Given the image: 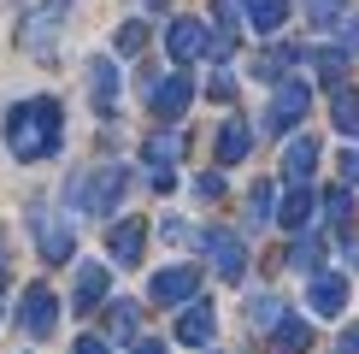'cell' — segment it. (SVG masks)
<instances>
[{"label":"cell","mask_w":359,"mask_h":354,"mask_svg":"<svg viewBox=\"0 0 359 354\" xmlns=\"http://www.w3.org/2000/svg\"><path fill=\"white\" fill-rule=\"evenodd\" d=\"M6 148L12 159L36 166V159H53L65 148V107L53 95H36V100H18L6 112Z\"/></svg>","instance_id":"1"},{"label":"cell","mask_w":359,"mask_h":354,"mask_svg":"<svg viewBox=\"0 0 359 354\" xmlns=\"http://www.w3.org/2000/svg\"><path fill=\"white\" fill-rule=\"evenodd\" d=\"M124 189H130L124 166H95V171H77L65 183V201L77 206V213H88V218H112V206L124 201Z\"/></svg>","instance_id":"2"},{"label":"cell","mask_w":359,"mask_h":354,"mask_svg":"<svg viewBox=\"0 0 359 354\" xmlns=\"http://www.w3.org/2000/svg\"><path fill=\"white\" fill-rule=\"evenodd\" d=\"M183 148H189L183 130H154V136H147L142 166H147V183H154L159 195H165V189H177V159H183Z\"/></svg>","instance_id":"3"},{"label":"cell","mask_w":359,"mask_h":354,"mask_svg":"<svg viewBox=\"0 0 359 354\" xmlns=\"http://www.w3.org/2000/svg\"><path fill=\"white\" fill-rule=\"evenodd\" d=\"M65 12H71V0H41L36 12L18 24V41H24V53H36V59H53V41H59V29H65Z\"/></svg>","instance_id":"4"},{"label":"cell","mask_w":359,"mask_h":354,"mask_svg":"<svg viewBox=\"0 0 359 354\" xmlns=\"http://www.w3.org/2000/svg\"><path fill=\"white\" fill-rule=\"evenodd\" d=\"M29 236H36V248H41V260H48V266H65L71 254H77V230H71L59 213H48V206L29 213Z\"/></svg>","instance_id":"5"},{"label":"cell","mask_w":359,"mask_h":354,"mask_svg":"<svg viewBox=\"0 0 359 354\" xmlns=\"http://www.w3.org/2000/svg\"><path fill=\"white\" fill-rule=\"evenodd\" d=\"M201 248H206V260H212V272L224 277V284H236V277L248 272V248H242V236H236V230H224V225L206 230Z\"/></svg>","instance_id":"6"},{"label":"cell","mask_w":359,"mask_h":354,"mask_svg":"<svg viewBox=\"0 0 359 354\" xmlns=\"http://www.w3.org/2000/svg\"><path fill=\"white\" fill-rule=\"evenodd\" d=\"M189 100H194V83L183 77V71H165V77L147 83V107H154V118H165V124L189 112Z\"/></svg>","instance_id":"7"},{"label":"cell","mask_w":359,"mask_h":354,"mask_svg":"<svg viewBox=\"0 0 359 354\" xmlns=\"http://www.w3.org/2000/svg\"><path fill=\"white\" fill-rule=\"evenodd\" d=\"M53 319H59V295H53L48 284H29L24 301H18V324L41 343V336H53Z\"/></svg>","instance_id":"8"},{"label":"cell","mask_w":359,"mask_h":354,"mask_svg":"<svg viewBox=\"0 0 359 354\" xmlns=\"http://www.w3.org/2000/svg\"><path fill=\"white\" fill-rule=\"evenodd\" d=\"M194 289H201V272H194V266H165V272H154V284H147V295H154L159 307H183V301H194Z\"/></svg>","instance_id":"9"},{"label":"cell","mask_w":359,"mask_h":354,"mask_svg":"<svg viewBox=\"0 0 359 354\" xmlns=\"http://www.w3.org/2000/svg\"><path fill=\"white\" fill-rule=\"evenodd\" d=\"M306 107H312V88H306L301 77L283 83V88H277V100H271V112H265V130H289V124H301Z\"/></svg>","instance_id":"10"},{"label":"cell","mask_w":359,"mask_h":354,"mask_svg":"<svg viewBox=\"0 0 359 354\" xmlns=\"http://www.w3.org/2000/svg\"><path fill=\"white\" fill-rule=\"evenodd\" d=\"M107 248H112V266H142V248H147V218H118L107 230Z\"/></svg>","instance_id":"11"},{"label":"cell","mask_w":359,"mask_h":354,"mask_svg":"<svg viewBox=\"0 0 359 354\" xmlns=\"http://www.w3.org/2000/svg\"><path fill=\"white\" fill-rule=\"evenodd\" d=\"M107 289H112V272L100 260H83L77 266V289H71V307H77V313H95V307L107 301Z\"/></svg>","instance_id":"12"},{"label":"cell","mask_w":359,"mask_h":354,"mask_svg":"<svg viewBox=\"0 0 359 354\" xmlns=\"http://www.w3.org/2000/svg\"><path fill=\"white\" fill-rule=\"evenodd\" d=\"M212 336H218V313H212V301H189V307H183V319H177V343L206 348Z\"/></svg>","instance_id":"13"},{"label":"cell","mask_w":359,"mask_h":354,"mask_svg":"<svg viewBox=\"0 0 359 354\" xmlns=\"http://www.w3.org/2000/svg\"><path fill=\"white\" fill-rule=\"evenodd\" d=\"M165 48H171V59H177V65L201 59V53H206V24H201V18H171V29H165Z\"/></svg>","instance_id":"14"},{"label":"cell","mask_w":359,"mask_h":354,"mask_svg":"<svg viewBox=\"0 0 359 354\" xmlns=\"http://www.w3.org/2000/svg\"><path fill=\"white\" fill-rule=\"evenodd\" d=\"M306 301H312V313L336 319L341 307H348V272H318V277H312V289H306Z\"/></svg>","instance_id":"15"},{"label":"cell","mask_w":359,"mask_h":354,"mask_svg":"<svg viewBox=\"0 0 359 354\" xmlns=\"http://www.w3.org/2000/svg\"><path fill=\"white\" fill-rule=\"evenodd\" d=\"M88 95H95L100 112H118V65H112L107 53L88 59Z\"/></svg>","instance_id":"16"},{"label":"cell","mask_w":359,"mask_h":354,"mask_svg":"<svg viewBox=\"0 0 359 354\" xmlns=\"http://www.w3.org/2000/svg\"><path fill=\"white\" fill-rule=\"evenodd\" d=\"M312 166H318V142H312V136H301V142L283 148V177H289V183H306Z\"/></svg>","instance_id":"17"},{"label":"cell","mask_w":359,"mask_h":354,"mask_svg":"<svg viewBox=\"0 0 359 354\" xmlns=\"http://www.w3.org/2000/svg\"><path fill=\"white\" fill-rule=\"evenodd\" d=\"M248 154H253V130L242 124V118H230V124L218 130V159L236 166V159H248Z\"/></svg>","instance_id":"18"},{"label":"cell","mask_w":359,"mask_h":354,"mask_svg":"<svg viewBox=\"0 0 359 354\" xmlns=\"http://www.w3.org/2000/svg\"><path fill=\"white\" fill-rule=\"evenodd\" d=\"M277 225H283V230H294V236L312 230V189H306V183H294V195L283 201V218H277Z\"/></svg>","instance_id":"19"},{"label":"cell","mask_w":359,"mask_h":354,"mask_svg":"<svg viewBox=\"0 0 359 354\" xmlns=\"http://www.w3.org/2000/svg\"><path fill=\"white\" fill-rule=\"evenodd\" d=\"M330 112H336V124H341V136H353V142H359V88H353V83H341V88H336V100H330Z\"/></svg>","instance_id":"20"},{"label":"cell","mask_w":359,"mask_h":354,"mask_svg":"<svg viewBox=\"0 0 359 354\" xmlns=\"http://www.w3.org/2000/svg\"><path fill=\"white\" fill-rule=\"evenodd\" d=\"M283 18H289V0H248V24H253V36H271Z\"/></svg>","instance_id":"21"},{"label":"cell","mask_w":359,"mask_h":354,"mask_svg":"<svg viewBox=\"0 0 359 354\" xmlns=\"http://www.w3.org/2000/svg\"><path fill=\"white\" fill-rule=\"evenodd\" d=\"M136 319H142L136 301H112V307H107V331H112V343H136Z\"/></svg>","instance_id":"22"},{"label":"cell","mask_w":359,"mask_h":354,"mask_svg":"<svg viewBox=\"0 0 359 354\" xmlns=\"http://www.w3.org/2000/svg\"><path fill=\"white\" fill-rule=\"evenodd\" d=\"M312 348V331L301 319H277V354H306Z\"/></svg>","instance_id":"23"},{"label":"cell","mask_w":359,"mask_h":354,"mask_svg":"<svg viewBox=\"0 0 359 354\" xmlns=\"http://www.w3.org/2000/svg\"><path fill=\"white\" fill-rule=\"evenodd\" d=\"M248 319L259 324V331H271V324L283 319V301H277L271 289H259V295H248Z\"/></svg>","instance_id":"24"},{"label":"cell","mask_w":359,"mask_h":354,"mask_svg":"<svg viewBox=\"0 0 359 354\" xmlns=\"http://www.w3.org/2000/svg\"><path fill=\"white\" fill-rule=\"evenodd\" d=\"M112 48L136 59V53L147 48V24H142V18H124V24H118V36H112Z\"/></svg>","instance_id":"25"},{"label":"cell","mask_w":359,"mask_h":354,"mask_svg":"<svg viewBox=\"0 0 359 354\" xmlns=\"http://www.w3.org/2000/svg\"><path fill=\"white\" fill-rule=\"evenodd\" d=\"M248 225H271V183L265 177L248 189Z\"/></svg>","instance_id":"26"},{"label":"cell","mask_w":359,"mask_h":354,"mask_svg":"<svg viewBox=\"0 0 359 354\" xmlns=\"http://www.w3.org/2000/svg\"><path fill=\"white\" fill-rule=\"evenodd\" d=\"M324 218L348 230V218H353V195H348V189H330V195H324Z\"/></svg>","instance_id":"27"},{"label":"cell","mask_w":359,"mask_h":354,"mask_svg":"<svg viewBox=\"0 0 359 354\" xmlns=\"http://www.w3.org/2000/svg\"><path fill=\"white\" fill-rule=\"evenodd\" d=\"M294 59H301V53H294V48H271V53H265V59H259V65H253V71H259V77L271 83V77H283V71L294 65Z\"/></svg>","instance_id":"28"},{"label":"cell","mask_w":359,"mask_h":354,"mask_svg":"<svg viewBox=\"0 0 359 354\" xmlns=\"http://www.w3.org/2000/svg\"><path fill=\"white\" fill-rule=\"evenodd\" d=\"M341 12H348V0H306V18L312 24H336Z\"/></svg>","instance_id":"29"},{"label":"cell","mask_w":359,"mask_h":354,"mask_svg":"<svg viewBox=\"0 0 359 354\" xmlns=\"http://www.w3.org/2000/svg\"><path fill=\"white\" fill-rule=\"evenodd\" d=\"M289 260H294V272H318V242L301 230V242H294V254H289Z\"/></svg>","instance_id":"30"},{"label":"cell","mask_w":359,"mask_h":354,"mask_svg":"<svg viewBox=\"0 0 359 354\" xmlns=\"http://www.w3.org/2000/svg\"><path fill=\"white\" fill-rule=\"evenodd\" d=\"M218 12V36H236V12H242V0H212Z\"/></svg>","instance_id":"31"},{"label":"cell","mask_w":359,"mask_h":354,"mask_svg":"<svg viewBox=\"0 0 359 354\" xmlns=\"http://www.w3.org/2000/svg\"><path fill=\"white\" fill-rule=\"evenodd\" d=\"M194 195H201V201H218V195H224V177H218V171L194 177Z\"/></svg>","instance_id":"32"},{"label":"cell","mask_w":359,"mask_h":354,"mask_svg":"<svg viewBox=\"0 0 359 354\" xmlns=\"http://www.w3.org/2000/svg\"><path fill=\"white\" fill-rule=\"evenodd\" d=\"M159 236H165V242H194L189 218H165V225H159Z\"/></svg>","instance_id":"33"},{"label":"cell","mask_w":359,"mask_h":354,"mask_svg":"<svg viewBox=\"0 0 359 354\" xmlns=\"http://www.w3.org/2000/svg\"><path fill=\"white\" fill-rule=\"evenodd\" d=\"M206 95H212V100H236V77H230V71H218V77L206 83Z\"/></svg>","instance_id":"34"},{"label":"cell","mask_w":359,"mask_h":354,"mask_svg":"<svg viewBox=\"0 0 359 354\" xmlns=\"http://www.w3.org/2000/svg\"><path fill=\"white\" fill-rule=\"evenodd\" d=\"M312 65H318L324 77H341V71H348V59H341V53H312Z\"/></svg>","instance_id":"35"},{"label":"cell","mask_w":359,"mask_h":354,"mask_svg":"<svg viewBox=\"0 0 359 354\" xmlns=\"http://www.w3.org/2000/svg\"><path fill=\"white\" fill-rule=\"evenodd\" d=\"M71 354H112V343H100V336H77Z\"/></svg>","instance_id":"36"},{"label":"cell","mask_w":359,"mask_h":354,"mask_svg":"<svg viewBox=\"0 0 359 354\" xmlns=\"http://www.w3.org/2000/svg\"><path fill=\"white\" fill-rule=\"evenodd\" d=\"M341 177H348V183H359V148H341Z\"/></svg>","instance_id":"37"},{"label":"cell","mask_w":359,"mask_h":354,"mask_svg":"<svg viewBox=\"0 0 359 354\" xmlns=\"http://www.w3.org/2000/svg\"><path fill=\"white\" fill-rule=\"evenodd\" d=\"M341 48L359 53V12H353V18H341Z\"/></svg>","instance_id":"38"},{"label":"cell","mask_w":359,"mask_h":354,"mask_svg":"<svg viewBox=\"0 0 359 354\" xmlns=\"http://www.w3.org/2000/svg\"><path fill=\"white\" fill-rule=\"evenodd\" d=\"M136 354H165V343L159 336H136Z\"/></svg>","instance_id":"39"},{"label":"cell","mask_w":359,"mask_h":354,"mask_svg":"<svg viewBox=\"0 0 359 354\" xmlns=\"http://www.w3.org/2000/svg\"><path fill=\"white\" fill-rule=\"evenodd\" d=\"M12 266V248H6V230H0V272Z\"/></svg>","instance_id":"40"},{"label":"cell","mask_w":359,"mask_h":354,"mask_svg":"<svg viewBox=\"0 0 359 354\" xmlns=\"http://www.w3.org/2000/svg\"><path fill=\"white\" fill-rule=\"evenodd\" d=\"M341 354H359V331H348V343H341Z\"/></svg>","instance_id":"41"},{"label":"cell","mask_w":359,"mask_h":354,"mask_svg":"<svg viewBox=\"0 0 359 354\" xmlns=\"http://www.w3.org/2000/svg\"><path fill=\"white\" fill-rule=\"evenodd\" d=\"M0 319H6V289H0Z\"/></svg>","instance_id":"42"},{"label":"cell","mask_w":359,"mask_h":354,"mask_svg":"<svg viewBox=\"0 0 359 354\" xmlns=\"http://www.w3.org/2000/svg\"><path fill=\"white\" fill-rule=\"evenodd\" d=\"M142 6H165V0H142Z\"/></svg>","instance_id":"43"}]
</instances>
